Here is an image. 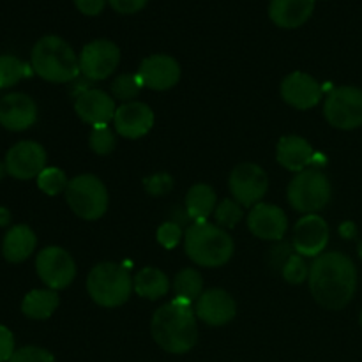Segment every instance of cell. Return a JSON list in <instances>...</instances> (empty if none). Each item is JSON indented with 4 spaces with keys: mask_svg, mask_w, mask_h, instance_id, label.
Instances as JSON below:
<instances>
[{
    "mask_svg": "<svg viewBox=\"0 0 362 362\" xmlns=\"http://www.w3.org/2000/svg\"><path fill=\"white\" fill-rule=\"evenodd\" d=\"M184 250L197 265L216 269L232 258L235 246L225 228L209 221H198L184 233Z\"/></svg>",
    "mask_w": 362,
    "mask_h": 362,
    "instance_id": "obj_4",
    "label": "cell"
},
{
    "mask_svg": "<svg viewBox=\"0 0 362 362\" xmlns=\"http://www.w3.org/2000/svg\"><path fill=\"white\" fill-rule=\"evenodd\" d=\"M133 290L147 300H158L170 290L168 276L158 267H145L134 276Z\"/></svg>",
    "mask_w": 362,
    "mask_h": 362,
    "instance_id": "obj_25",
    "label": "cell"
},
{
    "mask_svg": "<svg viewBox=\"0 0 362 362\" xmlns=\"http://www.w3.org/2000/svg\"><path fill=\"white\" fill-rule=\"evenodd\" d=\"M80 59V73L90 81H101L112 76L120 62L119 46L108 39H95L83 46Z\"/></svg>",
    "mask_w": 362,
    "mask_h": 362,
    "instance_id": "obj_11",
    "label": "cell"
},
{
    "mask_svg": "<svg viewBox=\"0 0 362 362\" xmlns=\"http://www.w3.org/2000/svg\"><path fill=\"white\" fill-rule=\"evenodd\" d=\"M308 279L311 296L325 310H343L356 296V264L339 251H329L315 258Z\"/></svg>",
    "mask_w": 362,
    "mask_h": 362,
    "instance_id": "obj_1",
    "label": "cell"
},
{
    "mask_svg": "<svg viewBox=\"0 0 362 362\" xmlns=\"http://www.w3.org/2000/svg\"><path fill=\"white\" fill-rule=\"evenodd\" d=\"M144 88V83H141V78L140 74H133V73H127V74H120L113 80L112 83V95L119 101H126L131 103L134 101L140 90Z\"/></svg>",
    "mask_w": 362,
    "mask_h": 362,
    "instance_id": "obj_30",
    "label": "cell"
},
{
    "mask_svg": "<svg viewBox=\"0 0 362 362\" xmlns=\"http://www.w3.org/2000/svg\"><path fill=\"white\" fill-rule=\"evenodd\" d=\"M361 257H362V244H361Z\"/></svg>",
    "mask_w": 362,
    "mask_h": 362,
    "instance_id": "obj_43",
    "label": "cell"
},
{
    "mask_svg": "<svg viewBox=\"0 0 362 362\" xmlns=\"http://www.w3.org/2000/svg\"><path fill=\"white\" fill-rule=\"evenodd\" d=\"M138 74L144 87L151 90H168L175 87L180 80V66L173 57L165 53H156L141 60Z\"/></svg>",
    "mask_w": 362,
    "mask_h": 362,
    "instance_id": "obj_14",
    "label": "cell"
},
{
    "mask_svg": "<svg viewBox=\"0 0 362 362\" xmlns=\"http://www.w3.org/2000/svg\"><path fill=\"white\" fill-rule=\"evenodd\" d=\"M317 152L310 145V141L304 140L303 136L290 134V136L279 138L276 145V159L283 168L288 172H303L308 166H311L313 158Z\"/></svg>",
    "mask_w": 362,
    "mask_h": 362,
    "instance_id": "obj_21",
    "label": "cell"
},
{
    "mask_svg": "<svg viewBox=\"0 0 362 362\" xmlns=\"http://www.w3.org/2000/svg\"><path fill=\"white\" fill-rule=\"evenodd\" d=\"M35 271L49 290L67 288L76 278V264L66 250L48 246L35 258Z\"/></svg>",
    "mask_w": 362,
    "mask_h": 362,
    "instance_id": "obj_9",
    "label": "cell"
},
{
    "mask_svg": "<svg viewBox=\"0 0 362 362\" xmlns=\"http://www.w3.org/2000/svg\"><path fill=\"white\" fill-rule=\"evenodd\" d=\"M147 2L148 0H108L112 9L117 11L119 14L140 13V11L147 6Z\"/></svg>",
    "mask_w": 362,
    "mask_h": 362,
    "instance_id": "obj_38",
    "label": "cell"
},
{
    "mask_svg": "<svg viewBox=\"0 0 362 362\" xmlns=\"http://www.w3.org/2000/svg\"><path fill=\"white\" fill-rule=\"evenodd\" d=\"M283 278L290 283V285H299V283L306 281L310 276V269H308L304 257L300 255H290L286 258L285 265H283Z\"/></svg>",
    "mask_w": 362,
    "mask_h": 362,
    "instance_id": "obj_33",
    "label": "cell"
},
{
    "mask_svg": "<svg viewBox=\"0 0 362 362\" xmlns=\"http://www.w3.org/2000/svg\"><path fill=\"white\" fill-rule=\"evenodd\" d=\"M32 69L49 83H67L80 74V59L59 35H45L30 53Z\"/></svg>",
    "mask_w": 362,
    "mask_h": 362,
    "instance_id": "obj_3",
    "label": "cell"
},
{
    "mask_svg": "<svg viewBox=\"0 0 362 362\" xmlns=\"http://www.w3.org/2000/svg\"><path fill=\"white\" fill-rule=\"evenodd\" d=\"M145 191L152 197H163V194L168 193L173 186V179L168 173H156V175L147 177L144 180Z\"/></svg>",
    "mask_w": 362,
    "mask_h": 362,
    "instance_id": "obj_36",
    "label": "cell"
},
{
    "mask_svg": "<svg viewBox=\"0 0 362 362\" xmlns=\"http://www.w3.org/2000/svg\"><path fill=\"white\" fill-rule=\"evenodd\" d=\"M14 336L6 325H0V362H9L14 356Z\"/></svg>",
    "mask_w": 362,
    "mask_h": 362,
    "instance_id": "obj_37",
    "label": "cell"
},
{
    "mask_svg": "<svg viewBox=\"0 0 362 362\" xmlns=\"http://www.w3.org/2000/svg\"><path fill=\"white\" fill-rule=\"evenodd\" d=\"M247 228L262 240H281L288 230V218L272 204H257L247 214Z\"/></svg>",
    "mask_w": 362,
    "mask_h": 362,
    "instance_id": "obj_15",
    "label": "cell"
},
{
    "mask_svg": "<svg viewBox=\"0 0 362 362\" xmlns=\"http://www.w3.org/2000/svg\"><path fill=\"white\" fill-rule=\"evenodd\" d=\"M6 173H7L6 165H4V163H0V180L4 179V175H6Z\"/></svg>",
    "mask_w": 362,
    "mask_h": 362,
    "instance_id": "obj_41",
    "label": "cell"
},
{
    "mask_svg": "<svg viewBox=\"0 0 362 362\" xmlns=\"http://www.w3.org/2000/svg\"><path fill=\"white\" fill-rule=\"evenodd\" d=\"M37 120L34 99L21 92L7 94L0 99V126L9 131H25Z\"/></svg>",
    "mask_w": 362,
    "mask_h": 362,
    "instance_id": "obj_20",
    "label": "cell"
},
{
    "mask_svg": "<svg viewBox=\"0 0 362 362\" xmlns=\"http://www.w3.org/2000/svg\"><path fill=\"white\" fill-rule=\"evenodd\" d=\"M317 0H271L269 18L279 28H299L315 11Z\"/></svg>",
    "mask_w": 362,
    "mask_h": 362,
    "instance_id": "obj_22",
    "label": "cell"
},
{
    "mask_svg": "<svg viewBox=\"0 0 362 362\" xmlns=\"http://www.w3.org/2000/svg\"><path fill=\"white\" fill-rule=\"evenodd\" d=\"M359 324H361V329H362V311H361V317H359Z\"/></svg>",
    "mask_w": 362,
    "mask_h": 362,
    "instance_id": "obj_42",
    "label": "cell"
},
{
    "mask_svg": "<svg viewBox=\"0 0 362 362\" xmlns=\"http://www.w3.org/2000/svg\"><path fill=\"white\" fill-rule=\"evenodd\" d=\"M214 218L221 228H233L243 219V205L237 204L232 198L219 202L214 211Z\"/></svg>",
    "mask_w": 362,
    "mask_h": 362,
    "instance_id": "obj_31",
    "label": "cell"
},
{
    "mask_svg": "<svg viewBox=\"0 0 362 362\" xmlns=\"http://www.w3.org/2000/svg\"><path fill=\"white\" fill-rule=\"evenodd\" d=\"M88 145H90L92 152H95L98 156H108L115 148V134H113L112 127H94L90 133V138H88Z\"/></svg>",
    "mask_w": 362,
    "mask_h": 362,
    "instance_id": "obj_32",
    "label": "cell"
},
{
    "mask_svg": "<svg viewBox=\"0 0 362 362\" xmlns=\"http://www.w3.org/2000/svg\"><path fill=\"white\" fill-rule=\"evenodd\" d=\"M35 233L27 225H14L7 230L2 243V255L11 264L25 262L35 250Z\"/></svg>",
    "mask_w": 362,
    "mask_h": 362,
    "instance_id": "obj_23",
    "label": "cell"
},
{
    "mask_svg": "<svg viewBox=\"0 0 362 362\" xmlns=\"http://www.w3.org/2000/svg\"><path fill=\"white\" fill-rule=\"evenodd\" d=\"M173 292L179 299L187 300V303H197L204 293V279L197 269H182L173 279Z\"/></svg>",
    "mask_w": 362,
    "mask_h": 362,
    "instance_id": "obj_27",
    "label": "cell"
},
{
    "mask_svg": "<svg viewBox=\"0 0 362 362\" xmlns=\"http://www.w3.org/2000/svg\"><path fill=\"white\" fill-rule=\"evenodd\" d=\"M6 170L11 177L20 180L37 179L39 173L46 168V151L41 144L32 140L18 141L7 151Z\"/></svg>",
    "mask_w": 362,
    "mask_h": 362,
    "instance_id": "obj_12",
    "label": "cell"
},
{
    "mask_svg": "<svg viewBox=\"0 0 362 362\" xmlns=\"http://www.w3.org/2000/svg\"><path fill=\"white\" fill-rule=\"evenodd\" d=\"M329 243V226L318 214H304L293 228V247L300 257H320Z\"/></svg>",
    "mask_w": 362,
    "mask_h": 362,
    "instance_id": "obj_13",
    "label": "cell"
},
{
    "mask_svg": "<svg viewBox=\"0 0 362 362\" xmlns=\"http://www.w3.org/2000/svg\"><path fill=\"white\" fill-rule=\"evenodd\" d=\"M74 112L83 122L90 126H108L115 117V101L110 94L99 88H85L76 95Z\"/></svg>",
    "mask_w": 362,
    "mask_h": 362,
    "instance_id": "obj_16",
    "label": "cell"
},
{
    "mask_svg": "<svg viewBox=\"0 0 362 362\" xmlns=\"http://www.w3.org/2000/svg\"><path fill=\"white\" fill-rule=\"evenodd\" d=\"M87 292L98 306L119 308L133 292V278L124 265L103 262L88 272Z\"/></svg>",
    "mask_w": 362,
    "mask_h": 362,
    "instance_id": "obj_5",
    "label": "cell"
},
{
    "mask_svg": "<svg viewBox=\"0 0 362 362\" xmlns=\"http://www.w3.org/2000/svg\"><path fill=\"white\" fill-rule=\"evenodd\" d=\"M113 126L120 136L127 140H138L145 136L154 126V112L151 106L140 101L124 103L113 117Z\"/></svg>",
    "mask_w": 362,
    "mask_h": 362,
    "instance_id": "obj_17",
    "label": "cell"
},
{
    "mask_svg": "<svg viewBox=\"0 0 362 362\" xmlns=\"http://www.w3.org/2000/svg\"><path fill=\"white\" fill-rule=\"evenodd\" d=\"M69 180L67 175L57 166H46L37 177V187L48 197H57L60 193H66Z\"/></svg>",
    "mask_w": 362,
    "mask_h": 362,
    "instance_id": "obj_29",
    "label": "cell"
},
{
    "mask_svg": "<svg viewBox=\"0 0 362 362\" xmlns=\"http://www.w3.org/2000/svg\"><path fill=\"white\" fill-rule=\"evenodd\" d=\"M184 205H186L187 216L194 223L207 221L209 216L218 207V197L209 184H194L187 191Z\"/></svg>",
    "mask_w": 362,
    "mask_h": 362,
    "instance_id": "obj_24",
    "label": "cell"
},
{
    "mask_svg": "<svg viewBox=\"0 0 362 362\" xmlns=\"http://www.w3.org/2000/svg\"><path fill=\"white\" fill-rule=\"evenodd\" d=\"M9 362H55V357L41 346H23L14 352Z\"/></svg>",
    "mask_w": 362,
    "mask_h": 362,
    "instance_id": "obj_35",
    "label": "cell"
},
{
    "mask_svg": "<svg viewBox=\"0 0 362 362\" xmlns=\"http://www.w3.org/2000/svg\"><path fill=\"white\" fill-rule=\"evenodd\" d=\"M108 0H74V6L85 16H98L103 13Z\"/></svg>",
    "mask_w": 362,
    "mask_h": 362,
    "instance_id": "obj_39",
    "label": "cell"
},
{
    "mask_svg": "<svg viewBox=\"0 0 362 362\" xmlns=\"http://www.w3.org/2000/svg\"><path fill=\"white\" fill-rule=\"evenodd\" d=\"M28 74V66L14 55H0V88L16 85Z\"/></svg>",
    "mask_w": 362,
    "mask_h": 362,
    "instance_id": "obj_28",
    "label": "cell"
},
{
    "mask_svg": "<svg viewBox=\"0 0 362 362\" xmlns=\"http://www.w3.org/2000/svg\"><path fill=\"white\" fill-rule=\"evenodd\" d=\"M197 317L212 327H221L235 318L237 304L228 292L221 288H211L197 300Z\"/></svg>",
    "mask_w": 362,
    "mask_h": 362,
    "instance_id": "obj_19",
    "label": "cell"
},
{
    "mask_svg": "<svg viewBox=\"0 0 362 362\" xmlns=\"http://www.w3.org/2000/svg\"><path fill=\"white\" fill-rule=\"evenodd\" d=\"M281 98L286 105L297 110H310L320 103L322 87L313 76L303 71L290 73L281 83Z\"/></svg>",
    "mask_w": 362,
    "mask_h": 362,
    "instance_id": "obj_18",
    "label": "cell"
},
{
    "mask_svg": "<svg viewBox=\"0 0 362 362\" xmlns=\"http://www.w3.org/2000/svg\"><path fill=\"white\" fill-rule=\"evenodd\" d=\"M228 186L237 204L243 207H255L267 193L269 177L262 166L255 163H240L230 173Z\"/></svg>",
    "mask_w": 362,
    "mask_h": 362,
    "instance_id": "obj_10",
    "label": "cell"
},
{
    "mask_svg": "<svg viewBox=\"0 0 362 362\" xmlns=\"http://www.w3.org/2000/svg\"><path fill=\"white\" fill-rule=\"evenodd\" d=\"M151 332L154 341L165 352L180 356L193 350L198 339L197 313L193 304L179 297L166 303L152 317Z\"/></svg>",
    "mask_w": 362,
    "mask_h": 362,
    "instance_id": "obj_2",
    "label": "cell"
},
{
    "mask_svg": "<svg viewBox=\"0 0 362 362\" xmlns=\"http://www.w3.org/2000/svg\"><path fill=\"white\" fill-rule=\"evenodd\" d=\"M286 197L296 211L303 214H317L331 202L332 186L324 172L306 168L290 180Z\"/></svg>",
    "mask_w": 362,
    "mask_h": 362,
    "instance_id": "obj_6",
    "label": "cell"
},
{
    "mask_svg": "<svg viewBox=\"0 0 362 362\" xmlns=\"http://www.w3.org/2000/svg\"><path fill=\"white\" fill-rule=\"evenodd\" d=\"M66 200L71 211L81 219L94 221L108 211V189L101 179L85 173L69 180L66 189Z\"/></svg>",
    "mask_w": 362,
    "mask_h": 362,
    "instance_id": "obj_7",
    "label": "cell"
},
{
    "mask_svg": "<svg viewBox=\"0 0 362 362\" xmlns=\"http://www.w3.org/2000/svg\"><path fill=\"white\" fill-rule=\"evenodd\" d=\"M11 223V212L6 207H0V226H7Z\"/></svg>",
    "mask_w": 362,
    "mask_h": 362,
    "instance_id": "obj_40",
    "label": "cell"
},
{
    "mask_svg": "<svg viewBox=\"0 0 362 362\" xmlns=\"http://www.w3.org/2000/svg\"><path fill=\"white\" fill-rule=\"evenodd\" d=\"M156 237H158V243L161 244L165 250H173V247L179 246L180 240H182V228H180V225H177V223L166 221L159 226Z\"/></svg>",
    "mask_w": 362,
    "mask_h": 362,
    "instance_id": "obj_34",
    "label": "cell"
},
{
    "mask_svg": "<svg viewBox=\"0 0 362 362\" xmlns=\"http://www.w3.org/2000/svg\"><path fill=\"white\" fill-rule=\"evenodd\" d=\"M325 120L336 129L352 131L362 126V90L357 87L332 88L324 103Z\"/></svg>",
    "mask_w": 362,
    "mask_h": 362,
    "instance_id": "obj_8",
    "label": "cell"
},
{
    "mask_svg": "<svg viewBox=\"0 0 362 362\" xmlns=\"http://www.w3.org/2000/svg\"><path fill=\"white\" fill-rule=\"evenodd\" d=\"M59 303L60 299L55 290H32L23 297L21 311L25 317L32 318V320H46L55 313Z\"/></svg>",
    "mask_w": 362,
    "mask_h": 362,
    "instance_id": "obj_26",
    "label": "cell"
}]
</instances>
